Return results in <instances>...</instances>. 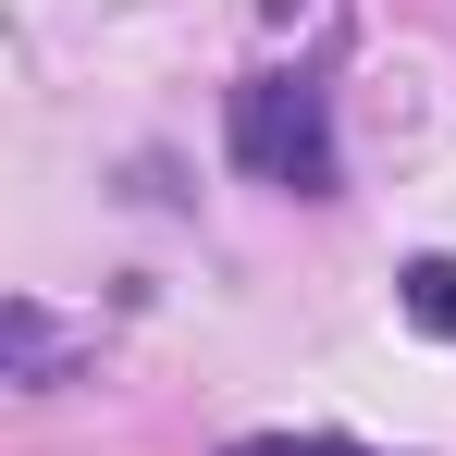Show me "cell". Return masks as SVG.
Listing matches in <instances>:
<instances>
[{
  "label": "cell",
  "instance_id": "3957f363",
  "mask_svg": "<svg viewBox=\"0 0 456 456\" xmlns=\"http://www.w3.org/2000/svg\"><path fill=\"white\" fill-rule=\"evenodd\" d=\"M0 333H12V382H50L62 358H75V333H62L37 297H12V321H0Z\"/></svg>",
  "mask_w": 456,
  "mask_h": 456
},
{
  "label": "cell",
  "instance_id": "7a4b0ae2",
  "mask_svg": "<svg viewBox=\"0 0 456 456\" xmlns=\"http://www.w3.org/2000/svg\"><path fill=\"white\" fill-rule=\"evenodd\" d=\"M395 308H407V333L456 346V259H407V272H395Z\"/></svg>",
  "mask_w": 456,
  "mask_h": 456
},
{
  "label": "cell",
  "instance_id": "6da1fadb",
  "mask_svg": "<svg viewBox=\"0 0 456 456\" xmlns=\"http://www.w3.org/2000/svg\"><path fill=\"white\" fill-rule=\"evenodd\" d=\"M234 160H247L259 185H284V198H333V173H346L333 99L308 75H247L234 86Z\"/></svg>",
  "mask_w": 456,
  "mask_h": 456
},
{
  "label": "cell",
  "instance_id": "277c9868",
  "mask_svg": "<svg viewBox=\"0 0 456 456\" xmlns=\"http://www.w3.org/2000/svg\"><path fill=\"white\" fill-rule=\"evenodd\" d=\"M223 456H382V444H346V432H247Z\"/></svg>",
  "mask_w": 456,
  "mask_h": 456
}]
</instances>
